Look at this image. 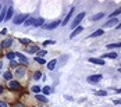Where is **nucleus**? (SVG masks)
<instances>
[{"label": "nucleus", "mask_w": 121, "mask_h": 107, "mask_svg": "<svg viewBox=\"0 0 121 107\" xmlns=\"http://www.w3.org/2000/svg\"><path fill=\"white\" fill-rule=\"evenodd\" d=\"M85 15H86V14H85L84 11L79 13V14H78V15L74 18V21H73V24H71V26H73V28H78V26H79V24H81V21L85 18Z\"/></svg>", "instance_id": "obj_1"}, {"label": "nucleus", "mask_w": 121, "mask_h": 107, "mask_svg": "<svg viewBox=\"0 0 121 107\" xmlns=\"http://www.w3.org/2000/svg\"><path fill=\"white\" fill-rule=\"evenodd\" d=\"M102 74H95V75H91L88 77V82L89 83H97L99 81H102Z\"/></svg>", "instance_id": "obj_2"}, {"label": "nucleus", "mask_w": 121, "mask_h": 107, "mask_svg": "<svg viewBox=\"0 0 121 107\" xmlns=\"http://www.w3.org/2000/svg\"><path fill=\"white\" fill-rule=\"evenodd\" d=\"M26 21V14H20V15H17V17H14V24L15 25H20L25 22Z\"/></svg>", "instance_id": "obj_3"}, {"label": "nucleus", "mask_w": 121, "mask_h": 107, "mask_svg": "<svg viewBox=\"0 0 121 107\" xmlns=\"http://www.w3.org/2000/svg\"><path fill=\"white\" fill-rule=\"evenodd\" d=\"M25 51L26 53H38L39 51V47H38V45H29V46L25 47Z\"/></svg>", "instance_id": "obj_4"}, {"label": "nucleus", "mask_w": 121, "mask_h": 107, "mask_svg": "<svg viewBox=\"0 0 121 107\" xmlns=\"http://www.w3.org/2000/svg\"><path fill=\"white\" fill-rule=\"evenodd\" d=\"M61 21H54V22H52V24H43L42 26H43V29H54L56 26H59L60 25Z\"/></svg>", "instance_id": "obj_5"}, {"label": "nucleus", "mask_w": 121, "mask_h": 107, "mask_svg": "<svg viewBox=\"0 0 121 107\" xmlns=\"http://www.w3.org/2000/svg\"><path fill=\"white\" fill-rule=\"evenodd\" d=\"M9 88H10L11 90H20V89H21V85L17 82V81H10V83H9Z\"/></svg>", "instance_id": "obj_6"}, {"label": "nucleus", "mask_w": 121, "mask_h": 107, "mask_svg": "<svg viewBox=\"0 0 121 107\" xmlns=\"http://www.w3.org/2000/svg\"><path fill=\"white\" fill-rule=\"evenodd\" d=\"M15 57H18V60H20V63H21V64H24V65L28 64V59L25 57L22 53H18V51H17V53H15Z\"/></svg>", "instance_id": "obj_7"}, {"label": "nucleus", "mask_w": 121, "mask_h": 107, "mask_svg": "<svg viewBox=\"0 0 121 107\" xmlns=\"http://www.w3.org/2000/svg\"><path fill=\"white\" fill-rule=\"evenodd\" d=\"M118 22H120V21H118L117 18H116V20H114V18H111V20H109L106 24L103 25V28H110V26H114V25H117Z\"/></svg>", "instance_id": "obj_8"}, {"label": "nucleus", "mask_w": 121, "mask_h": 107, "mask_svg": "<svg viewBox=\"0 0 121 107\" xmlns=\"http://www.w3.org/2000/svg\"><path fill=\"white\" fill-rule=\"evenodd\" d=\"M11 43H13V38H7V39H4V40L1 42V47H3V49L10 47V46H11Z\"/></svg>", "instance_id": "obj_9"}, {"label": "nucleus", "mask_w": 121, "mask_h": 107, "mask_svg": "<svg viewBox=\"0 0 121 107\" xmlns=\"http://www.w3.org/2000/svg\"><path fill=\"white\" fill-rule=\"evenodd\" d=\"M89 63H93V64H97V65H104V60H102V59H93V57H91Z\"/></svg>", "instance_id": "obj_10"}, {"label": "nucleus", "mask_w": 121, "mask_h": 107, "mask_svg": "<svg viewBox=\"0 0 121 107\" xmlns=\"http://www.w3.org/2000/svg\"><path fill=\"white\" fill-rule=\"evenodd\" d=\"M82 29H84V28H82V26L79 25L78 28H75V29H74V31H73V34L70 35V38H71V39H73V38H75V36L78 35V34H81V32H82Z\"/></svg>", "instance_id": "obj_11"}, {"label": "nucleus", "mask_w": 121, "mask_h": 107, "mask_svg": "<svg viewBox=\"0 0 121 107\" xmlns=\"http://www.w3.org/2000/svg\"><path fill=\"white\" fill-rule=\"evenodd\" d=\"M56 64H57V60L54 59V60H50L48 63V68L50 70V71H53L54 70V67H56Z\"/></svg>", "instance_id": "obj_12"}, {"label": "nucleus", "mask_w": 121, "mask_h": 107, "mask_svg": "<svg viewBox=\"0 0 121 107\" xmlns=\"http://www.w3.org/2000/svg\"><path fill=\"white\" fill-rule=\"evenodd\" d=\"M73 13H74V9H71V11H70L68 14H67V17L64 18V21H63L61 24H63V25H67V24H68V21L71 20V15H73Z\"/></svg>", "instance_id": "obj_13"}, {"label": "nucleus", "mask_w": 121, "mask_h": 107, "mask_svg": "<svg viewBox=\"0 0 121 107\" xmlns=\"http://www.w3.org/2000/svg\"><path fill=\"white\" fill-rule=\"evenodd\" d=\"M6 13H7V7H3L0 11V22H3L6 20Z\"/></svg>", "instance_id": "obj_14"}, {"label": "nucleus", "mask_w": 121, "mask_h": 107, "mask_svg": "<svg viewBox=\"0 0 121 107\" xmlns=\"http://www.w3.org/2000/svg\"><path fill=\"white\" fill-rule=\"evenodd\" d=\"M103 57H107V59H117L118 54H117L116 51H113V53H106V54H103Z\"/></svg>", "instance_id": "obj_15"}, {"label": "nucleus", "mask_w": 121, "mask_h": 107, "mask_svg": "<svg viewBox=\"0 0 121 107\" xmlns=\"http://www.w3.org/2000/svg\"><path fill=\"white\" fill-rule=\"evenodd\" d=\"M13 14H14L13 7H9V9H7V13H6V20H10V18L13 17Z\"/></svg>", "instance_id": "obj_16"}, {"label": "nucleus", "mask_w": 121, "mask_h": 107, "mask_svg": "<svg viewBox=\"0 0 121 107\" xmlns=\"http://www.w3.org/2000/svg\"><path fill=\"white\" fill-rule=\"evenodd\" d=\"M103 34H104V31H103V29H97V31H95V32L89 36V38H97V36L103 35Z\"/></svg>", "instance_id": "obj_17"}, {"label": "nucleus", "mask_w": 121, "mask_h": 107, "mask_svg": "<svg viewBox=\"0 0 121 107\" xmlns=\"http://www.w3.org/2000/svg\"><path fill=\"white\" fill-rule=\"evenodd\" d=\"M31 90H32L34 93H36V95H39V93H40V90H42V88H40L39 85H35V86H32V88H31Z\"/></svg>", "instance_id": "obj_18"}, {"label": "nucleus", "mask_w": 121, "mask_h": 107, "mask_svg": "<svg viewBox=\"0 0 121 107\" xmlns=\"http://www.w3.org/2000/svg\"><path fill=\"white\" fill-rule=\"evenodd\" d=\"M102 17H104V13H99V14H95V15H92V21H97V20H100Z\"/></svg>", "instance_id": "obj_19"}, {"label": "nucleus", "mask_w": 121, "mask_h": 107, "mask_svg": "<svg viewBox=\"0 0 121 107\" xmlns=\"http://www.w3.org/2000/svg\"><path fill=\"white\" fill-rule=\"evenodd\" d=\"M3 77H4V79H7V81H11V78H13V74L10 71H6L4 74H3Z\"/></svg>", "instance_id": "obj_20"}, {"label": "nucleus", "mask_w": 121, "mask_h": 107, "mask_svg": "<svg viewBox=\"0 0 121 107\" xmlns=\"http://www.w3.org/2000/svg\"><path fill=\"white\" fill-rule=\"evenodd\" d=\"M36 100L38 102H42V103H46L48 100H46V96L43 95H36Z\"/></svg>", "instance_id": "obj_21"}, {"label": "nucleus", "mask_w": 121, "mask_h": 107, "mask_svg": "<svg viewBox=\"0 0 121 107\" xmlns=\"http://www.w3.org/2000/svg\"><path fill=\"white\" fill-rule=\"evenodd\" d=\"M24 24L26 25V26H29V25H34V24H35V18H28Z\"/></svg>", "instance_id": "obj_22"}, {"label": "nucleus", "mask_w": 121, "mask_h": 107, "mask_svg": "<svg viewBox=\"0 0 121 107\" xmlns=\"http://www.w3.org/2000/svg\"><path fill=\"white\" fill-rule=\"evenodd\" d=\"M35 26H42L43 25V18H38V20H35Z\"/></svg>", "instance_id": "obj_23"}, {"label": "nucleus", "mask_w": 121, "mask_h": 107, "mask_svg": "<svg viewBox=\"0 0 121 107\" xmlns=\"http://www.w3.org/2000/svg\"><path fill=\"white\" fill-rule=\"evenodd\" d=\"M120 46H121L120 43H111V45H107V47L109 49H118Z\"/></svg>", "instance_id": "obj_24"}, {"label": "nucleus", "mask_w": 121, "mask_h": 107, "mask_svg": "<svg viewBox=\"0 0 121 107\" xmlns=\"http://www.w3.org/2000/svg\"><path fill=\"white\" fill-rule=\"evenodd\" d=\"M46 53H48L46 50H39V51H38V56H39V59H43V56H46Z\"/></svg>", "instance_id": "obj_25"}, {"label": "nucleus", "mask_w": 121, "mask_h": 107, "mask_svg": "<svg viewBox=\"0 0 121 107\" xmlns=\"http://www.w3.org/2000/svg\"><path fill=\"white\" fill-rule=\"evenodd\" d=\"M40 77H42V72H40V71H38V72H35V74H34V79H35V81L40 79Z\"/></svg>", "instance_id": "obj_26"}, {"label": "nucleus", "mask_w": 121, "mask_h": 107, "mask_svg": "<svg viewBox=\"0 0 121 107\" xmlns=\"http://www.w3.org/2000/svg\"><path fill=\"white\" fill-rule=\"evenodd\" d=\"M50 92H52V89H50V88H49V86H45V88H43V96L49 95V93H50Z\"/></svg>", "instance_id": "obj_27"}, {"label": "nucleus", "mask_w": 121, "mask_h": 107, "mask_svg": "<svg viewBox=\"0 0 121 107\" xmlns=\"http://www.w3.org/2000/svg\"><path fill=\"white\" fill-rule=\"evenodd\" d=\"M24 72H25V68H24V67H20V68L17 70V75H18V77H21Z\"/></svg>", "instance_id": "obj_28"}, {"label": "nucleus", "mask_w": 121, "mask_h": 107, "mask_svg": "<svg viewBox=\"0 0 121 107\" xmlns=\"http://www.w3.org/2000/svg\"><path fill=\"white\" fill-rule=\"evenodd\" d=\"M20 42H21V43H24V45H26V46L31 43V40H29V39H25V38H21V39H20Z\"/></svg>", "instance_id": "obj_29"}, {"label": "nucleus", "mask_w": 121, "mask_h": 107, "mask_svg": "<svg viewBox=\"0 0 121 107\" xmlns=\"http://www.w3.org/2000/svg\"><path fill=\"white\" fill-rule=\"evenodd\" d=\"M95 95H96V96H106V95H107V92H106V90H97Z\"/></svg>", "instance_id": "obj_30"}, {"label": "nucleus", "mask_w": 121, "mask_h": 107, "mask_svg": "<svg viewBox=\"0 0 121 107\" xmlns=\"http://www.w3.org/2000/svg\"><path fill=\"white\" fill-rule=\"evenodd\" d=\"M10 67H11V68H17V67H18V63L14 61V60H11V61H10Z\"/></svg>", "instance_id": "obj_31"}, {"label": "nucleus", "mask_w": 121, "mask_h": 107, "mask_svg": "<svg viewBox=\"0 0 121 107\" xmlns=\"http://www.w3.org/2000/svg\"><path fill=\"white\" fill-rule=\"evenodd\" d=\"M120 10H116V11L114 13H111V15H110V17H111V18H116V17H117V15H120Z\"/></svg>", "instance_id": "obj_32"}, {"label": "nucleus", "mask_w": 121, "mask_h": 107, "mask_svg": "<svg viewBox=\"0 0 121 107\" xmlns=\"http://www.w3.org/2000/svg\"><path fill=\"white\" fill-rule=\"evenodd\" d=\"M14 57H15V53H9L7 54V59L9 60H14Z\"/></svg>", "instance_id": "obj_33"}, {"label": "nucleus", "mask_w": 121, "mask_h": 107, "mask_svg": "<svg viewBox=\"0 0 121 107\" xmlns=\"http://www.w3.org/2000/svg\"><path fill=\"white\" fill-rule=\"evenodd\" d=\"M35 60H36L39 64H45V63H46V61H45V59H39V57H35Z\"/></svg>", "instance_id": "obj_34"}, {"label": "nucleus", "mask_w": 121, "mask_h": 107, "mask_svg": "<svg viewBox=\"0 0 121 107\" xmlns=\"http://www.w3.org/2000/svg\"><path fill=\"white\" fill-rule=\"evenodd\" d=\"M54 43V40H46V42H43V46H49V45H53Z\"/></svg>", "instance_id": "obj_35"}, {"label": "nucleus", "mask_w": 121, "mask_h": 107, "mask_svg": "<svg viewBox=\"0 0 121 107\" xmlns=\"http://www.w3.org/2000/svg\"><path fill=\"white\" fill-rule=\"evenodd\" d=\"M13 107H24V104L22 103H17V104H14Z\"/></svg>", "instance_id": "obj_36"}, {"label": "nucleus", "mask_w": 121, "mask_h": 107, "mask_svg": "<svg viewBox=\"0 0 121 107\" xmlns=\"http://www.w3.org/2000/svg\"><path fill=\"white\" fill-rule=\"evenodd\" d=\"M0 107H7V104L4 102H0Z\"/></svg>", "instance_id": "obj_37"}, {"label": "nucleus", "mask_w": 121, "mask_h": 107, "mask_svg": "<svg viewBox=\"0 0 121 107\" xmlns=\"http://www.w3.org/2000/svg\"><path fill=\"white\" fill-rule=\"evenodd\" d=\"M0 34H3V35H4V34H7V29H6V28H4V29H1V32H0Z\"/></svg>", "instance_id": "obj_38"}, {"label": "nucleus", "mask_w": 121, "mask_h": 107, "mask_svg": "<svg viewBox=\"0 0 121 107\" xmlns=\"http://www.w3.org/2000/svg\"><path fill=\"white\" fill-rule=\"evenodd\" d=\"M0 93H3V86H0Z\"/></svg>", "instance_id": "obj_39"}, {"label": "nucleus", "mask_w": 121, "mask_h": 107, "mask_svg": "<svg viewBox=\"0 0 121 107\" xmlns=\"http://www.w3.org/2000/svg\"><path fill=\"white\" fill-rule=\"evenodd\" d=\"M1 9H3V6H1V4H0V11H1Z\"/></svg>", "instance_id": "obj_40"}]
</instances>
